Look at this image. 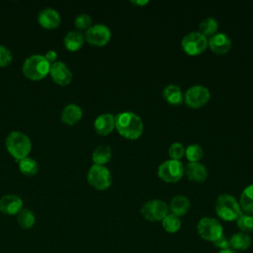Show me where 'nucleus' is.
Wrapping results in <instances>:
<instances>
[{"label":"nucleus","instance_id":"obj_26","mask_svg":"<svg viewBox=\"0 0 253 253\" xmlns=\"http://www.w3.org/2000/svg\"><path fill=\"white\" fill-rule=\"evenodd\" d=\"M19 169L26 176H35L39 172V164L32 157H25L19 161Z\"/></svg>","mask_w":253,"mask_h":253},{"label":"nucleus","instance_id":"obj_16","mask_svg":"<svg viewBox=\"0 0 253 253\" xmlns=\"http://www.w3.org/2000/svg\"><path fill=\"white\" fill-rule=\"evenodd\" d=\"M94 128L101 135H108L115 128V116L110 113L99 115L94 121Z\"/></svg>","mask_w":253,"mask_h":253},{"label":"nucleus","instance_id":"obj_35","mask_svg":"<svg viewBox=\"0 0 253 253\" xmlns=\"http://www.w3.org/2000/svg\"><path fill=\"white\" fill-rule=\"evenodd\" d=\"M44 57L46 58V60H47L50 64H52V63L56 62L57 53H56V51H54V50H48V51H46V53L44 54Z\"/></svg>","mask_w":253,"mask_h":253},{"label":"nucleus","instance_id":"obj_27","mask_svg":"<svg viewBox=\"0 0 253 253\" xmlns=\"http://www.w3.org/2000/svg\"><path fill=\"white\" fill-rule=\"evenodd\" d=\"M19 225L24 229H29L34 226L36 217L34 212L29 209H22L17 217Z\"/></svg>","mask_w":253,"mask_h":253},{"label":"nucleus","instance_id":"obj_10","mask_svg":"<svg viewBox=\"0 0 253 253\" xmlns=\"http://www.w3.org/2000/svg\"><path fill=\"white\" fill-rule=\"evenodd\" d=\"M211 99L210 90L203 85H193L184 94L185 103L191 108H201Z\"/></svg>","mask_w":253,"mask_h":253},{"label":"nucleus","instance_id":"obj_32","mask_svg":"<svg viewBox=\"0 0 253 253\" xmlns=\"http://www.w3.org/2000/svg\"><path fill=\"white\" fill-rule=\"evenodd\" d=\"M75 27L78 30H88L92 26V19L88 14H79L74 20Z\"/></svg>","mask_w":253,"mask_h":253},{"label":"nucleus","instance_id":"obj_20","mask_svg":"<svg viewBox=\"0 0 253 253\" xmlns=\"http://www.w3.org/2000/svg\"><path fill=\"white\" fill-rule=\"evenodd\" d=\"M229 247L233 251H245L251 245V237L248 233L239 231L234 233L229 239Z\"/></svg>","mask_w":253,"mask_h":253},{"label":"nucleus","instance_id":"obj_9","mask_svg":"<svg viewBox=\"0 0 253 253\" xmlns=\"http://www.w3.org/2000/svg\"><path fill=\"white\" fill-rule=\"evenodd\" d=\"M169 208L167 204L161 200L153 199L145 202L141 209V215L149 221H159L162 220L169 212Z\"/></svg>","mask_w":253,"mask_h":253},{"label":"nucleus","instance_id":"obj_18","mask_svg":"<svg viewBox=\"0 0 253 253\" xmlns=\"http://www.w3.org/2000/svg\"><path fill=\"white\" fill-rule=\"evenodd\" d=\"M82 116H83L82 109L78 105L68 104L63 108L60 115V119H61V122H63L64 124L68 126H73L82 119Z\"/></svg>","mask_w":253,"mask_h":253},{"label":"nucleus","instance_id":"obj_4","mask_svg":"<svg viewBox=\"0 0 253 253\" xmlns=\"http://www.w3.org/2000/svg\"><path fill=\"white\" fill-rule=\"evenodd\" d=\"M214 209L217 216L225 221L236 220L242 214L239 203L229 194L219 195L215 201Z\"/></svg>","mask_w":253,"mask_h":253},{"label":"nucleus","instance_id":"obj_21","mask_svg":"<svg viewBox=\"0 0 253 253\" xmlns=\"http://www.w3.org/2000/svg\"><path fill=\"white\" fill-rule=\"evenodd\" d=\"M84 41H85V38L81 32L70 31L65 35L63 39V43L67 50L76 51L82 47Z\"/></svg>","mask_w":253,"mask_h":253},{"label":"nucleus","instance_id":"obj_34","mask_svg":"<svg viewBox=\"0 0 253 253\" xmlns=\"http://www.w3.org/2000/svg\"><path fill=\"white\" fill-rule=\"evenodd\" d=\"M214 247L218 248L219 250H225V249H230L229 247V241L228 239L224 236V234H222L219 238H217L215 241L212 242Z\"/></svg>","mask_w":253,"mask_h":253},{"label":"nucleus","instance_id":"obj_1","mask_svg":"<svg viewBox=\"0 0 253 253\" xmlns=\"http://www.w3.org/2000/svg\"><path fill=\"white\" fill-rule=\"evenodd\" d=\"M115 128L126 138L136 139L143 131V123L138 115L132 112H122L115 116Z\"/></svg>","mask_w":253,"mask_h":253},{"label":"nucleus","instance_id":"obj_29","mask_svg":"<svg viewBox=\"0 0 253 253\" xmlns=\"http://www.w3.org/2000/svg\"><path fill=\"white\" fill-rule=\"evenodd\" d=\"M185 154L189 162H199V160L204 155V150L201 145L197 143H192L186 147Z\"/></svg>","mask_w":253,"mask_h":253},{"label":"nucleus","instance_id":"obj_7","mask_svg":"<svg viewBox=\"0 0 253 253\" xmlns=\"http://www.w3.org/2000/svg\"><path fill=\"white\" fill-rule=\"evenodd\" d=\"M197 231L200 237L206 241L213 242L223 234L220 222L213 217H203L197 224Z\"/></svg>","mask_w":253,"mask_h":253},{"label":"nucleus","instance_id":"obj_2","mask_svg":"<svg viewBox=\"0 0 253 253\" xmlns=\"http://www.w3.org/2000/svg\"><path fill=\"white\" fill-rule=\"evenodd\" d=\"M5 145L7 151L18 162L25 157H28L32 150V141L30 137L24 132L18 130L11 131L7 135Z\"/></svg>","mask_w":253,"mask_h":253},{"label":"nucleus","instance_id":"obj_6","mask_svg":"<svg viewBox=\"0 0 253 253\" xmlns=\"http://www.w3.org/2000/svg\"><path fill=\"white\" fill-rule=\"evenodd\" d=\"M88 183L96 190L103 191L112 185V175L110 170L104 165L93 164L87 174Z\"/></svg>","mask_w":253,"mask_h":253},{"label":"nucleus","instance_id":"obj_37","mask_svg":"<svg viewBox=\"0 0 253 253\" xmlns=\"http://www.w3.org/2000/svg\"><path fill=\"white\" fill-rule=\"evenodd\" d=\"M218 253H236V252L231 249H225V250H219Z\"/></svg>","mask_w":253,"mask_h":253},{"label":"nucleus","instance_id":"obj_15","mask_svg":"<svg viewBox=\"0 0 253 253\" xmlns=\"http://www.w3.org/2000/svg\"><path fill=\"white\" fill-rule=\"evenodd\" d=\"M22 209L23 201L19 196L5 195L0 199V211L5 214L14 215L19 213Z\"/></svg>","mask_w":253,"mask_h":253},{"label":"nucleus","instance_id":"obj_8","mask_svg":"<svg viewBox=\"0 0 253 253\" xmlns=\"http://www.w3.org/2000/svg\"><path fill=\"white\" fill-rule=\"evenodd\" d=\"M181 46L187 54L198 55L208 47V39L199 31L190 32L183 37Z\"/></svg>","mask_w":253,"mask_h":253},{"label":"nucleus","instance_id":"obj_17","mask_svg":"<svg viewBox=\"0 0 253 253\" xmlns=\"http://www.w3.org/2000/svg\"><path fill=\"white\" fill-rule=\"evenodd\" d=\"M184 174L197 183H202L208 178V169L200 162H189L184 168Z\"/></svg>","mask_w":253,"mask_h":253},{"label":"nucleus","instance_id":"obj_25","mask_svg":"<svg viewBox=\"0 0 253 253\" xmlns=\"http://www.w3.org/2000/svg\"><path fill=\"white\" fill-rule=\"evenodd\" d=\"M218 23L214 18L208 17L201 21L199 25V32L205 37H212L217 33Z\"/></svg>","mask_w":253,"mask_h":253},{"label":"nucleus","instance_id":"obj_23","mask_svg":"<svg viewBox=\"0 0 253 253\" xmlns=\"http://www.w3.org/2000/svg\"><path fill=\"white\" fill-rule=\"evenodd\" d=\"M238 203L241 211L248 214H253V184L244 188Z\"/></svg>","mask_w":253,"mask_h":253},{"label":"nucleus","instance_id":"obj_13","mask_svg":"<svg viewBox=\"0 0 253 253\" xmlns=\"http://www.w3.org/2000/svg\"><path fill=\"white\" fill-rule=\"evenodd\" d=\"M39 24L46 30L56 29L61 22L60 16L57 11L52 8H44L38 15Z\"/></svg>","mask_w":253,"mask_h":253},{"label":"nucleus","instance_id":"obj_11","mask_svg":"<svg viewBox=\"0 0 253 253\" xmlns=\"http://www.w3.org/2000/svg\"><path fill=\"white\" fill-rule=\"evenodd\" d=\"M112 33L109 27L104 24H95L86 31L84 38L92 45L103 46L109 42Z\"/></svg>","mask_w":253,"mask_h":253},{"label":"nucleus","instance_id":"obj_31","mask_svg":"<svg viewBox=\"0 0 253 253\" xmlns=\"http://www.w3.org/2000/svg\"><path fill=\"white\" fill-rule=\"evenodd\" d=\"M168 153L171 159L180 160L185 155V147L180 142H173L168 148Z\"/></svg>","mask_w":253,"mask_h":253},{"label":"nucleus","instance_id":"obj_33","mask_svg":"<svg viewBox=\"0 0 253 253\" xmlns=\"http://www.w3.org/2000/svg\"><path fill=\"white\" fill-rule=\"evenodd\" d=\"M12 58L11 51L6 46L0 44V67L8 66L11 63Z\"/></svg>","mask_w":253,"mask_h":253},{"label":"nucleus","instance_id":"obj_24","mask_svg":"<svg viewBox=\"0 0 253 253\" xmlns=\"http://www.w3.org/2000/svg\"><path fill=\"white\" fill-rule=\"evenodd\" d=\"M112 157V149L109 145L102 144L97 146L92 153V160L94 164L97 165H105L111 160Z\"/></svg>","mask_w":253,"mask_h":253},{"label":"nucleus","instance_id":"obj_30","mask_svg":"<svg viewBox=\"0 0 253 253\" xmlns=\"http://www.w3.org/2000/svg\"><path fill=\"white\" fill-rule=\"evenodd\" d=\"M237 227L240 229V231L248 233L253 231V215L248 213H242L237 219H236Z\"/></svg>","mask_w":253,"mask_h":253},{"label":"nucleus","instance_id":"obj_19","mask_svg":"<svg viewBox=\"0 0 253 253\" xmlns=\"http://www.w3.org/2000/svg\"><path fill=\"white\" fill-rule=\"evenodd\" d=\"M190 206H191L190 201L186 196L177 195L172 198L168 208H169L171 213H173L179 217L188 212Z\"/></svg>","mask_w":253,"mask_h":253},{"label":"nucleus","instance_id":"obj_14","mask_svg":"<svg viewBox=\"0 0 253 253\" xmlns=\"http://www.w3.org/2000/svg\"><path fill=\"white\" fill-rule=\"evenodd\" d=\"M208 46L216 54H224L231 47V40L224 33H216L208 40Z\"/></svg>","mask_w":253,"mask_h":253},{"label":"nucleus","instance_id":"obj_28","mask_svg":"<svg viewBox=\"0 0 253 253\" xmlns=\"http://www.w3.org/2000/svg\"><path fill=\"white\" fill-rule=\"evenodd\" d=\"M162 226L165 229V231H167L169 233H175L181 227V220L175 214L168 213L162 219Z\"/></svg>","mask_w":253,"mask_h":253},{"label":"nucleus","instance_id":"obj_22","mask_svg":"<svg viewBox=\"0 0 253 253\" xmlns=\"http://www.w3.org/2000/svg\"><path fill=\"white\" fill-rule=\"evenodd\" d=\"M163 98L171 105H180L184 101V94L181 88L175 84H169L162 91Z\"/></svg>","mask_w":253,"mask_h":253},{"label":"nucleus","instance_id":"obj_5","mask_svg":"<svg viewBox=\"0 0 253 253\" xmlns=\"http://www.w3.org/2000/svg\"><path fill=\"white\" fill-rule=\"evenodd\" d=\"M185 166L180 160L168 159L163 161L157 169L158 177L166 183H176L184 175Z\"/></svg>","mask_w":253,"mask_h":253},{"label":"nucleus","instance_id":"obj_36","mask_svg":"<svg viewBox=\"0 0 253 253\" xmlns=\"http://www.w3.org/2000/svg\"><path fill=\"white\" fill-rule=\"evenodd\" d=\"M131 3L136 4V5H144V4H147L148 1L147 0H144V1H131Z\"/></svg>","mask_w":253,"mask_h":253},{"label":"nucleus","instance_id":"obj_12","mask_svg":"<svg viewBox=\"0 0 253 253\" xmlns=\"http://www.w3.org/2000/svg\"><path fill=\"white\" fill-rule=\"evenodd\" d=\"M49 75L53 82L60 86L68 85L72 81V72L64 62L56 61L50 65Z\"/></svg>","mask_w":253,"mask_h":253},{"label":"nucleus","instance_id":"obj_3","mask_svg":"<svg viewBox=\"0 0 253 253\" xmlns=\"http://www.w3.org/2000/svg\"><path fill=\"white\" fill-rule=\"evenodd\" d=\"M50 65L51 64L46 60L44 55L34 54L24 61L22 71L28 79L32 81H39L49 74Z\"/></svg>","mask_w":253,"mask_h":253}]
</instances>
